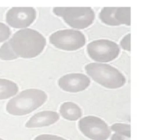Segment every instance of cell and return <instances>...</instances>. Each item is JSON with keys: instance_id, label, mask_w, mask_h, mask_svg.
Segmentation results:
<instances>
[{"instance_id": "1", "label": "cell", "mask_w": 149, "mask_h": 140, "mask_svg": "<svg viewBox=\"0 0 149 140\" xmlns=\"http://www.w3.org/2000/svg\"><path fill=\"white\" fill-rule=\"evenodd\" d=\"M8 42L17 57L23 58L36 57L46 45L45 38L37 31L31 29L19 30Z\"/></svg>"}, {"instance_id": "2", "label": "cell", "mask_w": 149, "mask_h": 140, "mask_svg": "<svg viewBox=\"0 0 149 140\" xmlns=\"http://www.w3.org/2000/svg\"><path fill=\"white\" fill-rule=\"evenodd\" d=\"M47 99L46 93L39 89H27L10 99L7 111L13 115H28L42 106Z\"/></svg>"}, {"instance_id": "3", "label": "cell", "mask_w": 149, "mask_h": 140, "mask_svg": "<svg viewBox=\"0 0 149 140\" xmlns=\"http://www.w3.org/2000/svg\"><path fill=\"white\" fill-rule=\"evenodd\" d=\"M85 69L95 81L107 88H119L126 83L124 74L109 64L91 63L86 66Z\"/></svg>"}, {"instance_id": "4", "label": "cell", "mask_w": 149, "mask_h": 140, "mask_svg": "<svg viewBox=\"0 0 149 140\" xmlns=\"http://www.w3.org/2000/svg\"><path fill=\"white\" fill-rule=\"evenodd\" d=\"M53 12L74 29H85L95 19V13L91 7H55Z\"/></svg>"}, {"instance_id": "5", "label": "cell", "mask_w": 149, "mask_h": 140, "mask_svg": "<svg viewBox=\"0 0 149 140\" xmlns=\"http://www.w3.org/2000/svg\"><path fill=\"white\" fill-rule=\"evenodd\" d=\"M49 42L58 49L73 51L82 48L85 45L86 38L79 31L65 29L52 34L49 36Z\"/></svg>"}, {"instance_id": "6", "label": "cell", "mask_w": 149, "mask_h": 140, "mask_svg": "<svg viewBox=\"0 0 149 140\" xmlns=\"http://www.w3.org/2000/svg\"><path fill=\"white\" fill-rule=\"evenodd\" d=\"M87 52L92 59L99 62H109L114 60L120 52L116 42L108 39L93 41L87 45Z\"/></svg>"}, {"instance_id": "7", "label": "cell", "mask_w": 149, "mask_h": 140, "mask_svg": "<svg viewBox=\"0 0 149 140\" xmlns=\"http://www.w3.org/2000/svg\"><path fill=\"white\" fill-rule=\"evenodd\" d=\"M79 127L84 135L93 140H106L111 133L105 121L95 116L83 118L79 120Z\"/></svg>"}, {"instance_id": "8", "label": "cell", "mask_w": 149, "mask_h": 140, "mask_svg": "<svg viewBox=\"0 0 149 140\" xmlns=\"http://www.w3.org/2000/svg\"><path fill=\"white\" fill-rule=\"evenodd\" d=\"M36 16V10L33 7H12L6 15V21L11 27L23 29L30 26Z\"/></svg>"}, {"instance_id": "9", "label": "cell", "mask_w": 149, "mask_h": 140, "mask_svg": "<svg viewBox=\"0 0 149 140\" xmlns=\"http://www.w3.org/2000/svg\"><path fill=\"white\" fill-rule=\"evenodd\" d=\"M130 7H104L99 14V18L109 26H130Z\"/></svg>"}, {"instance_id": "10", "label": "cell", "mask_w": 149, "mask_h": 140, "mask_svg": "<svg viewBox=\"0 0 149 140\" xmlns=\"http://www.w3.org/2000/svg\"><path fill=\"white\" fill-rule=\"evenodd\" d=\"M90 80L87 76L79 73H73L63 76L58 80V85L62 90L71 93L82 91L88 88Z\"/></svg>"}, {"instance_id": "11", "label": "cell", "mask_w": 149, "mask_h": 140, "mask_svg": "<svg viewBox=\"0 0 149 140\" xmlns=\"http://www.w3.org/2000/svg\"><path fill=\"white\" fill-rule=\"evenodd\" d=\"M59 120V115L52 111H43L36 113L26 123V128H40L48 126Z\"/></svg>"}, {"instance_id": "12", "label": "cell", "mask_w": 149, "mask_h": 140, "mask_svg": "<svg viewBox=\"0 0 149 140\" xmlns=\"http://www.w3.org/2000/svg\"><path fill=\"white\" fill-rule=\"evenodd\" d=\"M60 112L63 118L71 121L77 120L82 115L81 108L73 102H65L63 104L60 108Z\"/></svg>"}, {"instance_id": "13", "label": "cell", "mask_w": 149, "mask_h": 140, "mask_svg": "<svg viewBox=\"0 0 149 140\" xmlns=\"http://www.w3.org/2000/svg\"><path fill=\"white\" fill-rule=\"evenodd\" d=\"M18 91V86L15 83L6 79H0V100L15 96Z\"/></svg>"}, {"instance_id": "14", "label": "cell", "mask_w": 149, "mask_h": 140, "mask_svg": "<svg viewBox=\"0 0 149 140\" xmlns=\"http://www.w3.org/2000/svg\"><path fill=\"white\" fill-rule=\"evenodd\" d=\"M17 55L15 53L9 42L3 44L0 48V58L4 61H11L17 58Z\"/></svg>"}, {"instance_id": "15", "label": "cell", "mask_w": 149, "mask_h": 140, "mask_svg": "<svg viewBox=\"0 0 149 140\" xmlns=\"http://www.w3.org/2000/svg\"><path fill=\"white\" fill-rule=\"evenodd\" d=\"M110 129L116 132V134L123 135L128 138H130L131 136L130 125L129 124L115 123L111 125Z\"/></svg>"}, {"instance_id": "16", "label": "cell", "mask_w": 149, "mask_h": 140, "mask_svg": "<svg viewBox=\"0 0 149 140\" xmlns=\"http://www.w3.org/2000/svg\"><path fill=\"white\" fill-rule=\"evenodd\" d=\"M11 34L10 28L4 23H0V42L7 40Z\"/></svg>"}, {"instance_id": "17", "label": "cell", "mask_w": 149, "mask_h": 140, "mask_svg": "<svg viewBox=\"0 0 149 140\" xmlns=\"http://www.w3.org/2000/svg\"><path fill=\"white\" fill-rule=\"evenodd\" d=\"M34 140H66L62 137L51 134H42L34 139Z\"/></svg>"}, {"instance_id": "18", "label": "cell", "mask_w": 149, "mask_h": 140, "mask_svg": "<svg viewBox=\"0 0 149 140\" xmlns=\"http://www.w3.org/2000/svg\"><path fill=\"white\" fill-rule=\"evenodd\" d=\"M120 45L124 50L127 51H130V34H128L127 35L125 36L122 39L120 42Z\"/></svg>"}, {"instance_id": "19", "label": "cell", "mask_w": 149, "mask_h": 140, "mask_svg": "<svg viewBox=\"0 0 149 140\" xmlns=\"http://www.w3.org/2000/svg\"><path fill=\"white\" fill-rule=\"evenodd\" d=\"M111 140H130V138H128L123 135H120V134H115L112 135Z\"/></svg>"}, {"instance_id": "20", "label": "cell", "mask_w": 149, "mask_h": 140, "mask_svg": "<svg viewBox=\"0 0 149 140\" xmlns=\"http://www.w3.org/2000/svg\"><path fill=\"white\" fill-rule=\"evenodd\" d=\"M0 140H4V139H1V138H0Z\"/></svg>"}]
</instances>
